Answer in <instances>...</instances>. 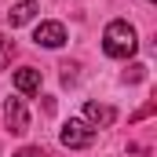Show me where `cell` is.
<instances>
[{"instance_id":"cell-1","label":"cell","mask_w":157,"mask_h":157,"mask_svg":"<svg viewBox=\"0 0 157 157\" xmlns=\"http://www.w3.org/2000/svg\"><path fill=\"white\" fill-rule=\"evenodd\" d=\"M135 48H139L135 29H132L124 18H113V22L106 26V33H102V51H106L110 59H132Z\"/></svg>"},{"instance_id":"cell-5","label":"cell","mask_w":157,"mask_h":157,"mask_svg":"<svg viewBox=\"0 0 157 157\" xmlns=\"http://www.w3.org/2000/svg\"><path fill=\"white\" fill-rule=\"evenodd\" d=\"M113 121H117V110H113V106L84 102V124H91V128H110Z\"/></svg>"},{"instance_id":"cell-9","label":"cell","mask_w":157,"mask_h":157,"mask_svg":"<svg viewBox=\"0 0 157 157\" xmlns=\"http://www.w3.org/2000/svg\"><path fill=\"white\" fill-rule=\"evenodd\" d=\"M73 80H77V66L66 62V66H62V84H73Z\"/></svg>"},{"instance_id":"cell-7","label":"cell","mask_w":157,"mask_h":157,"mask_svg":"<svg viewBox=\"0 0 157 157\" xmlns=\"http://www.w3.org/2000/svg\"><path fill=\"white\" fill-rule=\"evenodd\" d=\"M15 88H18L22 95H33V91H40V70H33V66L18 70V73H15Z\"/></svg>"},{"instance_id":"cell-4","label":"cell","mask_w":157,"mask_h":157,"mask_svg":"<svg viewBox=\"0 0 157 157\" xmlns=\"http://www.w3.org/2000/svg\"><path fill=\"white\" fill-rule=\"evenodd\" d=\"M33 40H37L40 48H62L66 44V26L62 22H40L37 29H33Z\"/></svg>"},{"instance_id":"cell-11","label":"cell","mask_w":157,"mask_h":157,"mask_svg":"<svg viewBox=\"0 0 157 157\" xmlns=\"http://www.w3.org/2000/svg\"><path fill=\"white\" fill-rule=\"evenodd\" d=\"M150 113H154V102H146V106H143V110H139V113H135V121H143V117H150Z\"/></svg>"},{"instance_id":"cell-6","label":"cell","mask_w":157,"mask_h":157,"mask_svg":"<svg viewBox=\"0 0 157 157\" xmlns=\"http://www.w3.org/2000/svg\"><path fill=\"white\" fill-rule=\"evenodd\" d=\"M33 18H37V0H18V4L7 11L11 29H15V26H26V22H33Z\"/></svg>"},{"instance_id":"cell-10","label":"cell","mask_w":157,"mask_h":157,"mask_svg":"<svg viewBox=\"0 0 157 157\" xmlns=\"http://www.w3.org/2000/svg\"><path fill=\"white\" fill-rule=\"evenodd\" d=\"M15 157H48V154H44L40 146H26V150H18Z\"/></svg>"},{"instance_id":"cell-2","label":"cell","mask_w":157,"mask_h":157,"mask_svg":"<svg viewBox=\"0 0 157 157\" xmlns=\"http://www.w3.org/2000/svg\"><path fill=\"white\" fill-rule=\"evenodd\" d=\"M59 139H62V146H70V150H84V146L95 143V128L84 124V121H66L62 132H59Z\"/></svg>"},{"instance_id":"cell-3","label":"cell","mask_w":157,"mask_h":157,"mask_svg":"<svg viewBox=\"0 0 157 157\" xmlns=\"http://www.w3.org/2000/svg\"><path fill=\"white\" fill-rule=\"evenodd\" d=\"M4 121H7V132L26 135L29 132V110H26V102L22 99H7L4 102Z\"/></svg>"},{"instance_id":"cell-8","label":"cell","mask_w":157,"mask_h":157,"mask_svg":"<svg viewBox=\"0 0 157 157\" xmlns=\"http://www.w3.org/2000/svg\"><path fill=\"white\" fill-rule=\"evenodd\" d=\"M11 55H15V40H11V37H0V70L11 62Z\"/></svg>"}]
</instances>
